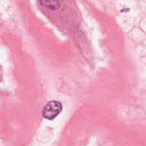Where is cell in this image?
<instances>
[{"mask_svg":"<svg viewBox=\"0 0 146 146\" xmlns=\"http://www.w3.org/2000/svg\"><path fill=\"white\" fill-rule=\"evenodd\" d=\"M63 106L62 104L58 101H51L46 104V106L43 108L42 114L43 117L46 119L52 120L55 119L62 111Z\"/></svg>","mask_w":146,"mask_h":146,"instance_id":"6da1fadb","label":"cell"},{"mask_svg":"<svg viewBox=\"0 0 146 146\" xmlns=\"http://www.w3.org/2000/svg\"><path fill=\"white\" fill-rule=\"evenodd\" d=\"M40 4L49 9V10H56L60 5V0H40Z\"/></svg>","mask_w":146,"mask_h":146,"instance_id":"7a4b0ae2","label":"cell"}]
</instances>
